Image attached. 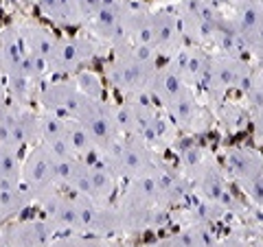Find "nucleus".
<instances>
[{"label":"nucleus","instance_id":"72a5a7b5","mask_svg":"<svg viewBox=\"0 0 263 247\" xmlns=\"http://www.w3.org/2000/svg\"><path fill=\"white\" fill-rule=\"evenodd\" d=\"M0 247H7V245H5V243H3V238H0Z\"/></svg>","mask_w":263,"mask_h":247},{"label":"nucleus","instance_id":"4468645a","mask_svg":"<svg viewBox=\"0 0 263 247\" xmlns=\"http://www.w3.org/2000/svg\"><path fill=\"white\" fill-rule=\"evenodd\" d=\"M224 169L237 184L248 182L263 173V158L248 147H230L224 151Z\"/></svg>","mask_w":263,"mask_h":247},{"label":"nucleus","instance_id":"a878e982","mask_svg":"<svg viewBox=\"0 0 263 247\" xmlns=\"http://www.w3.org/2000/svg\"><path fill=\"white\" fill-rule=\"evenodd\" d=\"M219 114H217V118L221 125H226L228 129H241L243 127V122H246V116H243V110L241 108H237V105H228L221 101L219 105Z\"/></svg>","mask_w":263,"mask_h":247},{"label":"nucleus","instance_id":"473e14b6","mask_svg":"<svg viewBox=\"0 0 263 247\" xmlns=\"http://www.w3.org/2000/svg\"><path fill=\"white\" fill-rule=\"evenodd\" d=\"M156 3H176V0H156Z\"/></svg>","mask_w":263,"mask_h":247},{"label":"nucleus","instance_id":"6ab92c4d","mask_svg":"<svg viewBox=\"0 0 263 247\" xmlns=\"http://www.w3.org/2000/svg\"><path fill=\"white\" fill-rule=\"evenodd\" d=\"M42 84L35 79H31L24 72H11L5 77V90H7V101L13 105H31L35 103L37 92Z\"/></svg>","mask_w":263,"mask_h":247},{"label":"nucleus","instance_id":"f704fd0d","mask_svg":"<svg viewBox=\"0 0 263 247\" xmlns=\"http://www.w3.org/2000/svg\"><path fill=\"white\" fill-rule=\"evenodd\" d=\"M29 3H37V0H29Z\"/></svg>","mask_w":263,"mask_h":247},{"label":"nucleus","instance_id":"412c9836","mask_svg":"<svg viewBox=\"0 0 263 247\" xmlns=\"http://www.w3.org/2000/svg\"><path fill=\"white\" fill-rule=\"evenodd\" d=\"M167 247H217L219 243L215 241L209 225H191L186 230H180L169 241H164Z\"/></svg>","mask_w":263,"mask_h":247},{"label":"nucleus","instance_id":"dca6fc26","mask_svg":"<svg viewBox=\"0 0 263 247\" xmlns=\"http://www.w3.org/2000/svg\"><path fill=\"white\" fill-rule=\"evenodd\" d=\"M15 24H18V31H20V35L24 39L27 51L31 55L42 57V59H46V61L51 59L60 35H55L48 27H44V24H40L35 20H22V22H15Z\"/></svg>","mask_w":263,"mask_h":247},{"label":"nucleus","instance_id":"2eb2a0df","mask_svg":"<svg viewBox=\"0 0 263 247\" xmlns=\"http://www.w3.org/2000/svg\"><path fill=\"white\" fill-rule=\"evenodd\" d=\"M27 53L29 51L24 46L18 24L13 22L0 29V72H3V77L11 75V72H18Z\"/></svg>","mask_w":263,"mask_h":247},{"label":"nucleus","instance_id":"c9c22d12","mask_svg":"<svg viewBox=\"0 0 263 247\" xmlns=\"http://www.w3.org/2000/svg\"><path fill=\"white\" fill-rule=\"evenodd\" d=\"M259 3H261V5H263V0H259Z\"/></svg>","mask_w":263,"mask_h":247},{"label":"nucleus","instance_id":"393cba45","mask_svg":"<svg viewBox=\"0 0 263 247\" xmlns=\"http://www.w3.org/2000/svg\"><path fill=\"white\" fill-rule=\"evenodd\" d=\"M241 94H243L246 105L252 110L254 116L263 114V75H259V72L254 70L250 81H248V86L241 90Z\"/></svg>","mask_w":263,"mask_h":247},{"label":"nucleus","instance_id":"5701e85b","mask_svg":"<svg viewBox=\"0 0 263 247\" xmlns=\"http://www.w3.org/2000/svg\"><path fill=\"white\" fill-rule=\"evenodd\" d=\"M20 171H22L20 151L0 145V191L20 186Z\"/></svg>","mask_w":263,"mask_h":247},{"label":"nucleus","instance_id":"aec40b11","mask_svg":"<svg viewBox=\"0 0 263 247\" xmlns=\"http://www.w3.org/2000/svg\"><path fill=\"white\" fill-rule=\"evenodd\" d=\"M119 186V177L105 167L103 162H90V188H92V201L110 203Z\"/></svg>","mask_w":263,"mask_h":247},{"label":"nucleus","instance_id":"bb28decb","mask_svg":"<svg viewBox=\"0 0 263 247\" xmlns=\"http://www.w3.org/2000/svg\"><path fill=\"white\" fill-rule=\"evenodd\" d=\"M239 188H241V193L248 197L254 205H261V208H263V173H261V175H257V177L248 179V182H241Z\"/></svg>","mask_w":263,"mask_h":247},{"label":"nucleus","instance_id":"b1692460","mask_svg":"<svg viewBox=\"0 0 263 247\" xmlns=\"http://www.w3.org/2000/svg\"><path fill=\"white\" fill-rule=\"evenodd\" d=\"M70 77H72V81H75L77 90L84 96H88V98H103L105 86H103V79L99 77L97 72L81 68V70H77L75 75H70Z\"/></svg>","mask_w":263,"mask_h":247},{"label":"nucleus","instance_id":"a211bd4d","mask_svg":"<svg viewBox=\"0 0 263 247\" xmlns=\"http://www.w3.org/2000/svg\"><path fill=\"white\" fill-rule=\"evenodd\" d=\"M37 9L48 22L62 29L84 27V18L77 7V0H37Z\"/></svg>","mask_w":263,"mask_h":247},{"label":"nucleus","instance_id":"7ed1b4c3","mask_svg":"<svg viewBox=\"0 0 263 247\" xmlns=\"http://www.w3.org/2000/svg\"><path fill=\"white\" fill-rule=\"evenodd\" d=\"M72 120H77L90 134L97 147V155L121 138L117 120H114V105L103 101V98H88L81 94Z\"/></svg>","mask_w":263,"mask_h":247},{"label":"nucleus","instance_id":"39448f33","mask_svg":"<svg viewBox=\"0 0 263 247\" xmlns=\"http://www.w3.org/2000/svg\"><path fill=\"white\" fill-rule=\"evenodd\" d=\"M99 55V42L90 35H75V37H60L57 46L48 59L51 75H75L77 70L86 66Z\"/></svg>","mask_w":263,"mask_h":247},{"label":"nucleus","instance_id":"20e7f679","mask_svg":"<svg viewBox=\"0 0 263 247\" xmlns=\"http://www.w3.org/2000/svg\"><path fill=\"white\" fill-rule=\"evenodd\" d=\"M55 162L57 158L42 142L29 147L27 158L22 160L20 184L35 197V201L53 191H62L60 184H57V175H55Z\"/></svg>","mask_w":263,"mask_h":247},{"label":"nucleus","instance_id":"2f4dec72","mask_svg":"<svg viewBox=\"0 0 263 247\" xmlns=\"http://www.w3.org/2000/svg\"><path fill=\"white\" fill-rule=\"evenodd\" d=\"M149 247H167L164 243H154V245H149Z\"/></svg>","mask_w":263,"mask_h":247},{"label":"nucleus","instance_id":"c85d7f7f","mask_svg":"<svg viewBox=\"0 0 263 247\" xmlns=\"http://www.w3.org/2000/svg\"><path fill=\"white\" fill-rule=\"evenodd\" d=\"M77 7L81 11V18H84V24L88 18H92V15L101 9V0H77Z\"/></svg>","mask_w":263,"mask_h":247},{"label":"nucleus","instance_id":"f03ea898","mask_svg":"<svg viewBox=\"0 0 263 247\" xmlns=\"http://www.w3.org/2000/svg\"><path fill=\"white\" fill-rule=\"evenodd\" d=\"M99 162H103L117 177H138L154 171L158 162L154 160L149 145L138 136H121L108 149L99 153Z\"/></svg>","mask_w":263,"mask_h":247},{"label":"nucleus","instance_id":"f257e3e1","mask_svg":"<svg viewBox=\"0 0 263 247\" xmlns=\"http://www.w3.org/2000/svg\"><path fill=\"white\" fill-rule=\"evenodd\" d=\"M252 72H254L252 66L239 59V57L211 53L206 75H204L200 88L204 90V94H206V98L213 105H219L228 92H233V90L241 92L248 86Z\"/></svg>","mask_w":263,"mask_h":247},{"label":"nucleus","instance_id":"1a4fd4ad","mask_svg":"<svg viewBox=\"0 0 263 247\" xmlns=\"http://www.w3.org/2000/svg\"><path fill=\"white\" fill-rule=\"evenodd\" d=\"M44 210V221L55 230V234H81L79 203L75 195L53 191L35 201Z\"/></svg>","mask_w":263,"mask_h":247},{"label":"nucleus","instance_id":"0eeeda50","mask_svg":"<svg viewBox=\"0 0 263 247\" xmlns=\"http://www.w3.org/2000/svg\"><path fill=\"white\" fill-rule=\"evenodd\" d=\"M156 66H145L138 61H132L123 55H114L105 64V79L117 92L132 96L138 92H145L149 88V81L154 75Z\"/></svg>","mask_w":263,"mask_h":247},{"label":"nucleus","instance_id":"9d476101","mask_svg":"<svg viewBox=\"0 0 263 247\" xmlns=\"http://www.w3.org/2000/svg\"><path fill=\"white\" fill-rule=\"evenodd\" d=\"M79 98H81V92L77 90L72 77H64L40 88L35 103L40 112H51V114H57V116L72 118V114H75L79 105Z\"/></svg>","mask_w":263,"mask_h":247},{"label":"nucleus","instance_id":"423d86ee","mask_svg":"<svg viewBox=\"0 0 263 247\" xmlns=\"http://www.w3.org/2000/svg\"><path fill=\"white\" fill-rule=\"evenodd\" d=\"M37 142H40L37 112H33L29 105L9 103V112L0 122V145L22 151L24 147H33Z\"/></svg>","mask_w":263,"mask_h":247},{"label":"nucleus","instance_id":"cd10ccee","mask_svg":"<svg viewBox=\"0 0 263 247\" xmlns=\"http://www.w3.org/2000/svg\"><path fill=\"white\" fill-rule=\"evenodd\" d=\"M180 160H182L186 171H191L197 167V164H202L206 160V153H204L197 145H186L184 149H180Z\"/></svg>","mask_w":263,"mask_h":247},{"label":"nucleus","instance_id":"6e6552de","mask_svg":"<svg viewBox=\"0 0 263 247\" xmlns=\"http://www.w3.org/2000/svg\"><path fill=\"white\" fill-rule=\"evenodd\" d=\"M162 112L176 129L189 131V134H200L211 127V116L197 98L195 88H186L182 94H178L174 101L164 105Z\"/></svg>","mask_w":263,"mask_h":247},{"label":"nucleus","instance_id":"9b49d317","mask_svg":"<svg viewBox=\"0 0 263 247\" xmlns=\"http://www.w3.org/2000/svg\"><path fill=\"white\" fill-rule=\"evenodd\" d=\"M152 46L158 55L171 57L178 48L184 46L182 27L176 9L152 11Z\"/></svg>","mask_w":263,"mask_h":247},{"label":"nucleus","instance_id":"ddd939ff","mask_svg":"<svg viewBox=\"0 0 263 247\" xmlns=\"http://www.w3.org/2000/svg\"><path fill=\"white\" fill-rule=\"evenodd\" d=\"M209 55L204 48L200 46H182L169 57V66H174L176 72L184 79L186 86L191 88H200L204 75H206V68H209Z\"/></svg>","mask_w":263,"mask_h":247},{"label":"nucleus","instance_id":"f8f14e48","mask_svg":"<svg viewBox=\"0 0 263 247\" xmlns=\"http://www.w3.org/2000/svg\"><path fill=\"white\" fill-rule=\"evenodd\" d=\"M0 238L7 247H48L55 238V230L44 219H27L3 228Z\"/></svg>","mask_w":263,"mask_h":247},{"label":"nucleus","instance_id":"7c9ffc66","mask_svg":"<svg viewBox=\"0 0 263 247\" xmlns=\"http://www.w3.org/2000/svg\"><path fill=\"white\" fill-rule=\"evenodd\" d=\"M0 101H7V90H5V77L0 72Z\"/></svg>","mask_w":263,"mask_h":247},{"label":"nucleus","instance_id":"c756f323","mask_svg":"<svg viewBox=\"0 0 263 247\" xmlns=\"http://www.w3.org/2000/svg\"><path fill=\"white\" fill-rule=\"evenodd\" d=\"M252 57H254V70L263 75V51H254Z\"/></svg>","mask_w":263,"mask_h":247},{"label":"nucleus","instance_id":"f3484780","mask_svg":"<svg viewBox=\"0 0 263 247\" xmlns=\"http://www.w3.org/2000/svg\"><path fill=\"white\" fill-rule=\"evenodd\" d=\"M186 88H191V86H186L184 79L178 75L174 66L167 64V66H162V68H156L154 70L147 92L152 94V98L160 105V108H164V105L174 101L178 94H182Z\"/></svg>","mask_w":263,"mask_h":247},{"label":"nucleus","instance_id":"4be33fe9","mask_svg":"<svg viewBox=\"0 0 263 247\" xmlns=\"http://www.w3.org/2000/svg\"><path fill=\"white\" fill-rule=\"evenodd\" d=\"M64 138H66V142H68V147H70V151H72L75 158L88 160V158H92V155H97V147L92 142V138H90V134L79 125L77 120L68 118Z\"/></svg>","mask_w":263,"mask_h":247}]
</instances>
